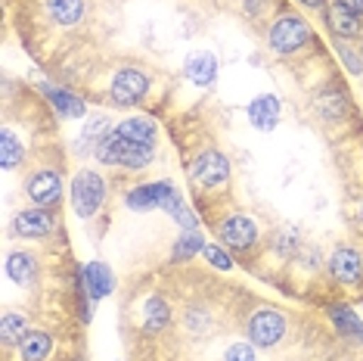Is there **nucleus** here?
<instances>
[{
	"label": "nucleus",
	"mask_w": 363,
	"mask_h": 361,
	"mask_svg": "<svg viewBox=\"0 0 363 361\" xmlns=\"http://www.w3.org/2000/svg\"><path fill=\"white\" fill-rule=\"evenodd\" d=\"M146 90H150V78L137 69H121L112 78V100L118 106H130V103L143 100Z\"/></svg>",
	"instance_id": "423d86ee"
},
{
	"label": "nucleus",
	"mask_w": 363,
	"mask_h": 361,
	"mask_svg": "<svg viewBox=\"0 0 363 361\" xmlns=\"http://www.w3.org/2000/svg\"><path fill=\"white\" fill-rule=\"evenodd\" d=\"M115 134L125 137V141H134V144L150 146L155 141V125H152L150 119H125L118 128H115Z\"/></svg>",
	"instance_id": "2eb2a0df"
},
{
	"label": "nucleus",
	"mask_w": 363,
	"mask_h": 361,
	"mask_svg": "<svg viewBox=\"0 0 363 361\" xmlns=\"http://www.w3.org/2000/svg\"><path fill=\"white\" fill-rule=\"evenodd\" d=\"M103 196H106V184L96 171H81L75 184H72V203H75V212L81 218L94 215L103 206Z\"/></svg>",
	"instance_id": "f03ea898"
},
{
	"label": "nucleus",
	"mask_w": 363,
	"mask_h": 361,
	"mask_svg": "<svg viewBox=\"0 0 363 361\" xmlns=\"http://www.w3.org/2000/svg\"><path fill=\"white\" fill-rule=\"evenodd\" d=\"M196 252H205V240H202V234L199 231H186L180 240L174 243V259H189V256H196Z\"/></svg>",
	"instance_id": "393cba45"
},
{
	"label": "nucleus",
	"mask_w": 363,
	"mask_h": 361,
	"mask_svg": "<svg viewBox=\"0 0 363 361\" xmlns=\"http://www.w3.org/2000/svg\"><path fill=\"white\" fill-rule=\"evenodd\" d=\"M329 26H333L335 35H345V38H351V35H357V31H360L357 16L345 13L342 6H333V10H329Z\"/></svg>",
	"instance_id": "4be33fe9"
},
{
	"label": "nucleus",
	"mask_w": 363,
	"mask_h": 361,
	"mask_svg": "<svg viewBox=\"0 0 363 361\" xmlns=\"http://www.w3.org/2000/svg\"><path fill=\"white\" fill-rule=\"evenodd\" d=\"M286 333V318L274 308H264V311H255L252 321H249V340L252 346H261V349H270L283 340Z\"/></svg>",
	"instance_id": "7ed1b4c3"
},
{
	"label": "nucleus",
	"mask_w": 363,
	"mask_h": 361,
	"mask_svg": "<svg viewBox=\"0 0 363 361\" xmlns=\"http://www.w3.org/2000/svg\"><path fill=\"white\" fill-rule=\"evenodd\" d=\"M96 156L100 162H109V166H128V168H143L146 162L152 159V150L143 144H134V141H125L112 131L106 141L96 144Z\"/></svg>",
	"instance_id": "f257e3e1"
},
{
	"label": "nucleus",
	"mask_w": 363,
	"mask_h": 361,
	"mask_svg": "<svg viewBox=\"0 0 363 361\" xmlns=\"http://www.w3.org/2000/svg\"><path fill=\"white\" fill-rule=\"evenodd\" d=\"M301 4H304V6H311V10H320V6H323L326 0H301Z\"/></svg>",
	"instance_id": "2f4dec72"
},
{
	"label": "nucleus",
	"mask_w": 363,
	"mask_h": 361,
	"mask_svg": "<svg viewBox=\"0 0 363 361\" xmlns=\"http://www.w3.org/2000/svg\"><path fill=\"white\" fill-rule=\"evenodd\" d=\"M143 321H146V330L159 333V330H164V327H168L171 311H168V306H164L162 299H150V302L143 306Z\"/></svg>",
	"instance_id": "aec40b11"
},
{
	"label": "nucleus",
	"mask_w": 363,
	"mask_h": 361,
	"mask_svg": "<svg viewBox=\"0 0 363 361\" xmlns=\"http://www.w3.org/2000/svg\"><path fill=\"white\" fill-rule=\"evenodd\" d=\"M249 119L258 131H274L277 122H279V100L270 97V94L255 97L252 106H249Z\"/></svg>",
	"instance_id": "9d476101"
},
{
	"label": "nucleus",
	"mask_w": 363,
	"mask_h": 361,
	"mask_svg": "<svg viewBox=\"0 0 363 361\" xmlns=\"http://www.w3.org/2000/svg\"><path fill=\"white\" fill-rule=\"evenodd\" d=\"M224 361H258V355H255L252 346H245V343H236V346L227 349Z\"/></svg>",
	"instance_id": "c85d7f7f"
},
{
	"label": "nucleus",
	"mask_w": 363,
	"mask_h": 361,
	"mask_svg": "<svg viewBox=\"0 0 363 361\" xmlns=\"http://www.w3.org/2000/svg\"><path fill=\"white\" fill-rule=\"evenodd\" d=\"M53 343L50 336H47L44 330H28L26 340L19 343V352H22V361H44L47 355H50Z\"/></svg>",
	"instance_id": "dca6fc26"
},
{
	"label": "nucleus",
	"mask_w": 363,
	"mask_h": 361,
	"mask_svg": "<svg viewBox=\"0 0 363 361\" xmlns=\"http://www.w3.org/2000/svg\"><path fill=\"white\" fill-rule=\"evenodd\" d=\"M13 227L19 237H44V234L53 231V218L40 209H28V212H19V215H16Z\"/></svg>",
	"instance_id": "f8f14e48"
},
{
	"label": "nucleus",
	"mask_w": 363,
	"mask_h": 361,
	"mask_svg": "<svg viewBox=\"0 0 363 361\" xmlns=\"http://www.w3.org/2000/svg\"><path fill=\"white\" fill-rule=\"evenodd\" d=\"M360 215H363V206H360Z\"/></svg>",
	"instance_id": "473e14b6"
},
{
	"label": "nucleus",
	"mask_w": 363,
	"mask_h": 361,
	"mask_svg": "<svg viewBox=\"0 0 363 361\" xmlns=\"http://www.w3.org/2000/svg\"><path fill=\"white\" fill-rule=\"evenodd\" d=\"M19 159H22V144L16 141L13 131H4L0 134V166L13 168V166H19Z\"/></svg>",
	"instance_id": "5701e85b"
},
{
	"label": "nucleus",
	"mask_w": 363,
	"mask_h": 361,
	"mask_svg": "<svg viewBox=\"0 0 363 361\" xmlns=\"http://www.w3.org/2000/svg\"><path fill=\"white\" fill-rule=\"evenodd\" d=\"M6 274H10V281H16V284H31L38 274V265L28 252H13V256L6 259Z\"/></svg>",
	"instance_id": "a211bd4d"
},
{
	"label": "nucleus",
	"mask_w": 363,
	"mask_h": 361,
	"mask_svg": "<svg viewBox=\"0 0 363 361\" xmlns=\"http://www.w3.org/2000/svg\"><path fill=\"white\" fill-rule=\"evenodd\" d=\"M335 6H342L351 16H363V0H335Z\"/></svg>",
	"instance_id": "c756f323"
},
{
	"label": "nucleus",
	"mask_w": 363,
	"mask_h": 361,
	"mask_svg": "<svg viewBox=\"0 0 363 361\" xmlns=\"http://www.w3.org/2000/svg\"><path fill=\"white\" fill-rule=\"evenodd\" d=\"M329 318H333L335 330L345 333V336H354V340H363V321L348 306H333L329 308Z\"/></svg>",
	"instance_id": "f3484780"
},
{
	"label": "nucleus",
	"mask_w": 363,
	"mask_h": 361,
	"mask_svg": "<svg viewBox=\"0 0 363 361\" xmlns=\"http://www.w3.org/2000/svg\"><path fill=\"white\" fill-rule=\"evenodd\" d=\"M308 38H311V26L304 19H298V16H283V19L270 28V44H274V50H279V53L298 50Z\"/></svg>",
	"instance_id": "20e7f679"
},
{
	"label": "nucleus",
	"mask_w": 363,
	"mask_h": 361,
	"mask_svg": "<svg viewBox=\"0 0 363 361\" xmlns=\"http://www.w3.org/2000/svg\"><path fill=\"white\" fill-rule=\"evenodd\" d=\"M50 6V16L62 26H75V22L84 16V0H47Z\"/></svg>",
	"instance_id": "6ab92c4d"
},
{
	"label": "nucleus",
	"mask_w": 363,
	"mask_h": 361,
	"mask_svg": "<svg viewBox=\"0 0 363 361\" xmlns=\"http://www.w3.org/2000/svg\"><path fill=\"white\" fill-rule=\"evenodd\" d=\"M205 256H208V262L214 268H220V271H230L233 268V262H230V256L224 249H220V246H205Z\"/></svg>",
	"instance_id": "cd10ccee"
},
{
	"label": "nucleus",
	"mask_w": 363,
	"mask_h": 361,
	"mask_svg": "<svg viewBox=\"0 0 363 361\" xmlns=\"http://www.w3.org/2000/svg\"><path fill=\"white\" fill-rule=\"evenodd\" d=\"M28 196L38 203V206H53L62 196V180L56 171H40L28 180Z\"/></svg>",
	"instance_id": "1a4fd4ad"
},
{
	"label": "nucleus",
	"mask_w": 363,
	"mask_h": 361,
	"mask_svg": "<svg viewBox=\"0 0 363 361\" xmlns=\"http://www.w3.org/2000/svg\"><path fill=\"white\" fill-rule=\"evenodd\" d=\"M0 336H4L6 346L22 343L26 340V318L22 315H4V321H0Z\"/></svg>",
	"instance_id": "b1692460"
},
{
	"label": "nucleus",
	"mask_w": 363,
	"mask_h": 361,
	"mask_svg": "<svg viewBox=\"0 0 363 361\" xmlns=\"http://www.w3.org/2000/svg\"><path fill=\"white\" fill-rule=\"evenodd\" d=\"M220 240L227 246H233V249H245V246H252L258 240V227L245 215H230L224 225H220Z\"/></svg>",
	"instance_id": "0eeeda50"
},
{
	"label": "nucleus",
	"mask_w": 363,
	"mask_h": 361,
	"mask_svg": "<svg viewBox=\"0 0 363 361\" xmlns=\"http://www.w3.org/2000/svg\"><path fill=\"white\" fill-rule=\"evenodd\" d=\"M184 72H186V78L193 81V85L208 87L211 81H214V75H218V60H214L211 53H193L186 60Z\"/></svg>",
	"instance_id": "ddd939ff"
},
{
	"label": "nucleus",
	"mask_w": 363,
	"mask_h": 361,
	"mask_svg": "<svg viewBox=\"0 0 363 361\" xmlns=\"http://www.w3.org/2000/svg\"><path fill=\"white\" fill-rule=\"evenodd\" d=\"M189 175H193V180H199L202 187H220L230 178V162H227V156L208 150V153L196 156V162L189 166Z\"/></svg>",
	"instance_id": "39448f33"
},
{
	"label": "nucleus",
	"mask_w": 363,
	"mask_h": 361,
	"mask_svg": "<svg viewBox=\"0 0 363 361\" xmlns=\"http://www.w3.org/2000/svg\"><path fill=\"white\" fill-rule=\"evenodd\" d=\"M329 271L338 284H357L360 274H363V262L354 249H338L333 262H329Z\"/></svg>",
	"instance_id": "9b49d317"
},
{
	"label": "nucleus",
	"mask_w": 363,
	"mask_h": 361,
	"mask_svg": "<svg viewBox=\"0 0 363 361\" xmlns=\"http://www.w3.org/2000/svg\"><path fill=\"white\" fill-rule=\"evenodd\" d=\"M44 90H47V97H50L53 106L62 112V116H72V119H81V116H84V103H81L78 97L65 94V90H56V87H44Z\"/></svg>",
	"instance_id": "412c9836"
},
{
	"label": "nucleus",
	"mask_w": 363,
	"mask_h": 361,
	"mask_svg": "<svg viewBox=\"0 0 363 361\" xmlns=\"http://www.w3.org/2000/svg\"><path fill=\"white\" fill-rule=\"evenodd\" d=\"M106 128H109V119L100 116V119H94V122L87 125L84 137H87V141H96V144H100V141H106V137H109V131H106Z\"/></svg>",
	"instance_id": "bb28decb"
},
{
	"label": "nucleus",
	"mask_w": 363,
	"mask_h": 361,
	"mask_svg": "<svg viewBox=\"0 0 363 361\" xmlns=\"http://www.w3.org/2000/svg\"><path fill=\"white\" fill-rule=\"evenodd\" d=\"M171 193H174V187L171 184H150V187H134V190L128 193V206L137 209V212H150L155 206L164 209V203L171 200Z\"/></svg>",
	"instance_id": "6e6552de"
},
{
	"label": "nucleus",
	"mask_w": 363,
	"mask_h": 361,
	"mask_svg": "<svg viewBox=\"0 0 363 361\" xmlns=\"http://www.w3.org/2000/svg\"><path fill=\"white\" fill-rule=\"evenodd\" d=\"M164 209H168L171 215H174V218L180 221V225L186 227V231H196V225H199V221H196V215H193V212H189V209L184 206V200H180V193H177V190L171 193V200L164 203Z\"/></svg>",
	"instance_id": "a878e982"
},
{
	"label": "nucleus",
	"mask_w": 363,
	"mask_h": 361,
	"mask_svg": "<svg viewBox=\"0 0 363 361\" xmlns=\"http://www.w3.org/2000/svg\"><path fill=\"white\" fill-rule=\"evenodd\" d=\"M338 53H342V60H345V63H348V69L354 72V75H357V72H360V63H357V60H354V53L348 50V47H338Z\"/></svg>",
	"instance_id": "7c9ffc66"
},
{
	"label": "nucleus",
	"mask_w": 363,
	"mask_h": 361,
	"mask_svg": "<svg viewBox=\"0 0 363 361\" xmlns=\"http://www.w3.org/2000/svg\"><path fill=\"white\" fill-rule=\"evenodd\" d=\"M84 284H87V293L90 299H103L112 293V271L103 265V262H90V265H84Z\"/></svg>",
	"instance_id": "4468645a"
}]
</instances>
